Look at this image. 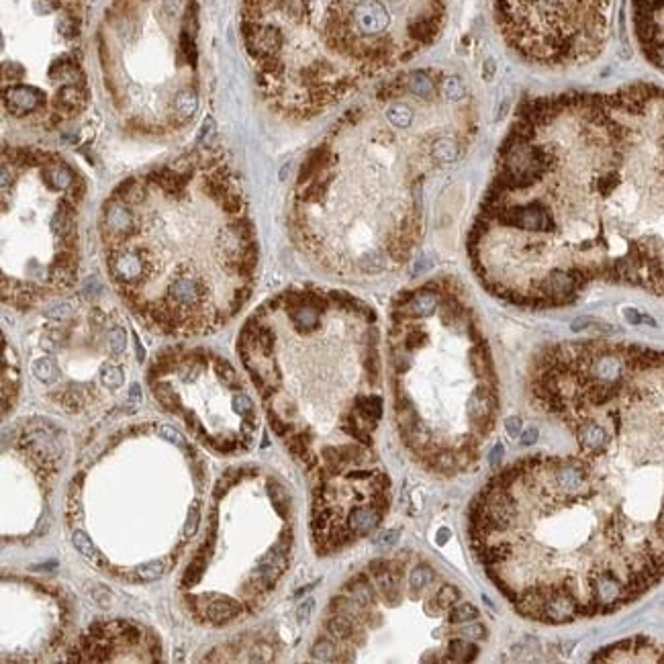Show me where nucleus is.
<instances>
[{
    "mask_svg": "<svg viewBox=\"0 0 664 664\" xmlns=\"http://www.w3.org/2000/svg\"><path fill=\"white\" fill-rule=\"evenodd\" d=\"M343 593L352 597L360 609H368L374 605V589L368 580V575H358L343 585Z\"/></svg>",
    "mask_w": 664,
    "mask_h": 664,
    "instance_id": "4468645a",
    "label": "nucleus"
},
{
    "mask_svg": "<svg viewBox=\"0 0 664 664\" xmlns=\"http://www.w3.org/2000/svg\"><path fill=\"white\" fill-rule=\"evenodd\" d=\"M539 437V430L538 428H527V430L521 431V446H532V444H536Z\"/></svg>",
    "mask_w": 664,
    "mask_h": 664,
    "instance_id": "4c0bfd02",
    "label": "nucleus"
},
{
    "mask_svg": "<svg viewBox=\"0 0 664 664\" xmlns=\"http://www.w3.org/2000/svg\"><path fill=\"white\" fill-rule=\"evenodd\" d=\"M450 0H244L239 31L264 105L301 123L440 37Z\"/></svg>",
    "mask_w": 664,
    "mask_h": 664,
    "instance_id": "7ed1b4c3",
    "label": "nucleus"
},
{
    "mask_svg": "<svg viewBox=\"0 0 664 664\" xmlns=\"http://www.w3.org/2000/svg\"><path fill=\"white\" fill-rule=\"evenodd\" d=\"M241 609H244V607H241L239 601H235L231 597H221V595H217L215 599L205 607V619L211 622V624H217V626L229 624L231 619L239 617Z\"/></svg>",
    "mask_w": 664,
    "mask_h": 664,
    "instance_id": "f8f14e48",
    "label": "nucleus"
},
{
    "mask_svg": "<svg viewBox=\"0 0 664 664\" xmlns=\"http://www.w3.org/2000/svg\"><path fill=\"white\" fill-rule=\"evenodd\" d=\"M313 609H315V601H313V599L303 601V603L299 605V609H297V619H299L301 624H307V622L311 619V615H313Z\"/></svg>",
    "mask_w": 664,
    "mask_h": 664,
    "instance_id": "e433bc0d",
    "label": "nucleus"
},
{
    "mask_svg": "<svg viewBox=\"0 0 664 664\" xmlns=\"http://www.w3.org/2000/svg\"><path fill=\"white\" fill-rule=\"evenodd\" d=\"M272 654H274V650H272L270 644H266V642H258L256 648L251 650L250 660L251 663H253V660H256V663H266V660L272 658Z\"/></svg>",
    "mask_w": 664,
    "mask_h": 664,
    "instance_id": "7c9ffc66",
    "label": "nucleus"
},
{
    "mask_svg": "<svg viewBox=\"0 0 664 664\" xmlns=\"http://www.w3.org/2000/svg\"><path fill=\"white\" fill-rule=\"evenodd\" d=\"M356 619L352 615H345V613H333L327 622H325V629L331 638L340 640V642H348L354 631H356Z\"/></svg>",
    "mask_w": 664,
    "mask_h": 664,
    "instance_id": "2eb2a0df",
    "label": "nucleus"
},
{
    "mask_svg": "<svg viewBox=\"0 0 664 664\" xmlns=\"http://www.w3.org/2000/svg\"><path fill=\"white\" fill-rule=\"evenodd\" d=\"M197 0H113L98 33L108 107L133 139H170L200 108Z\"/></svg>",
    "mask_w": 664,
    "mask_h": 664,
    "instance_id": "20e7f679",
    "label": "nucleus"
},
{
    "mask_svg": "<svg viewBox=\"0 0 664 664\" xmlns=\"http://www.w3.org/2000/svg\"><path fill=\"white\" fill-rule=\"evenodd\" d=\"M382 517H384V511L378 507L377 503L370 505V507H356L348 515L345 527L350 530V534L354 538H366V536H370L377 530Z\"/></svg>",
    "mask_w": 664,
    "mask_h": 664,
    "instance_id": "9b49d317",
    "label": "nucleus"
},
{
    "mask_svg": "<svg viewBox=\"0 0 664 664\" xmlns=\"http://www.w3.org/2000/svg\"><path fill=\"white\" fill-rule=\"evenodd\" d=\"M605 285L642 288L664 299V101L638 164L622 250Z\"/></svg>",
    "mask_w": 664,
    "mask_h": 664,
    "instance_id": "0eeeda50",
    "label": "nucleus"
},
{
    "mask_svg": "<svg viewBox=\"0 0 664 664\" xmlns=\"http://www.w3.org/2000/svg\"><path fill=\"white\" fill-rule=\"evenodd\" d=\"M448 654L450 656L446 658L448 663H470L479 656V646L462 638H454L450 640Z\"/></svg>",
    "mask_w": 664,
    "mask_h": 664,
    "instance_id": "dca6fc26",
    "label": "nucleus"
},
{
    "mask_svg": "<svg viewBox=\"0 0 664 664\" xmlns=\"http://www.w3.org/2000/svg\"><path fill=\"white\" fill-rule=\"evenodd\" d=\"M98 231L113 287L154 331H215L251 297L258 239L221 147L198 145L119 182Z\"/></svg>",
    "mask_w": 664,
    "mask_h": 664,
    "instance_id": "f03ea898",
    "label": "nucleus"
},
{
    "mask_svg": "<svg viewBox=\"0 0 664 664\" xmlns=\"http://www.w3.org/2000/svg\"><path fill=\"white\" fill-rule=\"evenodd\" d=\"M251 419H253V415H251V417H248V419H246V421L241 423V428H239V430H241V433H244V440H246V444H250L251 440H253V431H256V425H253V421H251Z\"/></svg>",
    "mask_w": 664,
    "mask_h": 664,
    "instance_id": "58836bf2",
    "label": "nucleus"
},
{
    "mask_svg": "<svg viewBox=\"0 0 664 664\" xmlns=\"http://www.w3.org/2000/svg\"><path fill=\"white\" fill-rule=\"evenodd\" d=\"M158 433L162 435L164 440H168V442L176 444V446H180V448H186V442H184L182 433H180L178 430H174V425H162Z\"/></svg>",
    "mask_w": 664,
    "mask_h": 664,
    "instance_id": "2f4dec72",
    "label": "nucleus"
},
{
    "mask_svg": "<svg viewBox=\"0 0 664 664\" xmlns=\"http://www.w3.org/2000/svg\"><path fill=\"white\" fill-rule=\"evenodd\" d=\"M593 663H664V646L648 638H629L597 652Z\"/></svg>",
    "mask_w": 664,
    "mask_h": 664,
    "instance_id": "1a4fd4ad",
    "label": "nucleus"
},
{
    "mask_svg": "<svg viewBox=\"0 0 664 664\" xmlns=\"http://www.w3.org/2000/svg\"><path fill=\"white\" fill-rule=\"evenodd\" d=\"M101 380H103V384H105L107 389L117 391V389L125 382V372H123V368L117 366V364H105L103 370H101Z\"/></svg>",
    "mask_w": 664,
    "mask_h": 664,
    "instance_id": "5701e85b",
    "label": "nucleus"
},
{
    "mask_svg": "<svg viewBox=\"0 0 664 664\" xmlns=\"http://www.w3.org/2000/svg\"><path fill=\"white\" fill-rule=\"evenodd\" d=\"M164 573H166V562L164 560H149V562H145L142 566H137V571H135L137 578L145 580V583L158 580Z\"/></svg>",
    "mask_w": 664,
    "mask_h": 664,
    "instance_id": "b1692460",
    "label": "nucleus"
},
{
    "mask_svg": "<svg viewBox=\"0 0 664 664\" xmlns=\"http://www.w3.org/2000/svg\"><path fill=\"white\" fill-rule=\"evenodd\" d=\"M505 431H507L511 437L521 435V431H523V421H521V417H515V415L507 417V419H505Z\"/></svg>",
    "mask_w": 664,
    "mask_h": 664,
    "instance_id": "c9c22d12",
    "label": "nucleus"
},
{
    "mask_svg": "<svg viewBox=\"0 0 664 664\" xmlns=\"http://www.w3.org/2000/svg\"><path fill=\"white\" fill-rule=\"evenodd\" d=\"M631 25L642 55L664 74V0H631Z\"/></svg>",
    "mask_w": 664,
    "mask_h": 664,
    "instance_id": "6e6552de",
    "label": "nucleus"
},
{
    "mask_svg": "<svg viewBox=\"0 0 664 664\" xmlns=\"http://www.w3.org/2000/svg\"><path fill=\"white\" fill-rule=\"evenodd\" d=\"M268 421H270V428H272V431H274L278 437H287V435L292 433V425H290L288 421H285L280 415L274 411V409H268Z\"/></svg>",
    "mask_w": 664,
    "mask_h": 664,
    "instance_id": "cd10ccee",
    "label": "nucleus"
},
{
    "mask_svg": "<svg viewBox=\"0 0 664 664\" xmlns=\"http://www.w3.org/2000/svg\"><path fill=\"white\" fill-rule=\"evenodd\" d=\"M354 411L358 413L362 428L372 431L377 428L378 419L382 417V399L378 395H356L354 396Z\"/></svg>",
    "mask_w": 664,
    "mask_h": 664,
    "instance_id": "ddd939ff",
    "label": "nucleus"
},
{
    "mask_svg": "<svg viewBox=\"0 0 664 664\" xmlns=\"http://www.w3.org/2000/svg\"><path fill=\"white\" fill-rule=\"evenodd\" d=\"M129 403L131 405H142V387L135 382V384H131V389H129Z\"/></svg>",
    "mask_w": 664,
    "mask_h": 664,
    "instance_id": "ea45409f",
    "label": "nucleus"
},
{
    "mask_svg": "<svg viewBox=\"0 0 664 664\" xmlns=\"http://www.w3.org/2000/svg\"><path fill=\"white\" fill-rule=\"evenodd\" d=\"M315 585H319V580H315V583H311V585H307V587H301V591L294 593V597H301V595H305V593L311 591V589H313Z\"/></svg>",
    "mask_w": 664,
    "mask_h": 664,
    "instance_id": "37998d69",
    "label": "nucleus"
},
{
    "mask_svg": "<svg viewBox=\"0 0 664 664\" xmlns=\"http://www.w3.org/2000/svg\"><path fill=\"white\" fill-rule=\"evenodd\" d=\"M33 374L41 382H54L57 377V366L52 358H39L33 362Z\"/></svg>",
    "mask_w": 664,
    "mask_h": 664,
    "instance_id": "393cba45",
    "label": "nucleus"
},
{
    "mask_svg": "<svg viewBox=\"0 0 664 664\" xmlns=\"http://www.w3.org/2000/svg\"><path fill=\"white\" fill-rule=\"evenodd\" d=\"M234 407L237 409V413L251 417L253 415V401L246 393H237L234 396Z\"/></svg>",
    "mask_w": 664,
    "mask_h": 664,
    "instance_id": "c756f323",
    "label": "nucleus"
},
{
    "mask_svg": "<svg viewBox=\"0 0 664 664\" xmlns=\"http://www.w3.org/2000/svg\"><path fill=\"white\" fill-rule=\"evenodd\" d=\"M311 656L319 663H331L338 658V648L336 642L329 638H317L315 644L311 646Z\"/></svg>",
    "mask_w": 664,
    "mask_h": 664,
    "instance_id": "a211bd4d",
    "label": "nucleus"
},
{
    "mask_svg": "<svg viewBox=\"0 0 664 664\" xmlns=\"http://www.w3.org/2000/svg\"><path fill=\"white\" fill-rule=\"evenodd\" d=\"M499 409V399H497V387L479 382L476 389L470 393L466 401L468 419L472 423V430L476 435V442L481 444V440H485L486 435L493 430L495 417Z\"/></svg>",
    "mask_w": 664,
    "mask_h": 664,
    "instance_id": "9d476101",
    "label": "nucleus"
},
{
    "mask_svg": "<svg viewBox=\"0 0 664 664\" xmlns=\"http://www.w3.org/2000/svg\"><path fill=\"white\" fill-rule=\"evenodd\" d=\"M198 517H200V513H198V503H195V505L190 507V513H188V520H186V527H184V536H186V538H193V536L197 534Z\"/></svg>",
    "mask_w": 664,
    "mask_h": 664,
    "instance_id": "473e14b6",
    "label": "nucleus"
},
{
    "mask_svg": "<svg viewBox=\"0 0 664 664\" xmlns=\"http://www.w3.org/2000/svg\"><path fill=\"white\" fill-rule=\"evenodd\" d=\"M72 544L76 546V550H78L82 556L86 558L88 562H92V564H98V566H101V564H105V558H103V554L96 550V546L92 544V539H90L88 536L82 532V530H76V532H74Z\"/></svg>",
    "mask_w": 664,
    "mask_h": 664,
    "instance_id": "f3484780",
    "label": "nucleus"
},
{
    "mask_svg": "<svg viewBox=\"0 0 664 664\" xmlns=\"http://www.w3.org/2000/svg\"><path fill=\"white\" fill-rule=\"evenodd\" d=\"M488 458H491V464H499L501 462V458H505V448H503V444H497L495 448L491 450V454H488Z\"/></svg>",
    "mask_w": 664,
    "mask_h": 664,
    "instance_id": "a19ab883",
    "label": "nucleus"
},
{
    "mask_svg": "<svg viewBox=\"0 0 664 664\" xmlns=\"http://www.w3.org/2000/svg\"><path fill=\"white\" fill-rule=\"evenodd\" d=\"M387 571H391V560H387V558H377L368 564V575L380 576Z\"/></svg>",
    "mask_w": 664,
    "mask_h": 664,
    "instance_id": "f704fd0d",
    "label": "nucleus"
},
{
    "mask_svg": "<svg viewBox=\"0 0 664 664\" xmlns=\"http://www.w3.org/2000/svg\"><path fill=\"white\" fill-rule=\"evenodd\" d=\"M268 488L272 503H274V507H276V513H278L280 517H287L288 509H290V497H288L287 488L282 485H278L276 481H270Z\"/></svg>",
    "mask_w": 664,
    "mask_h": 664,
    "instance_id": "6ab92c4d",
    "label": "nucleus"
},
{
    "mask_svg": "<svg viewBox=\"0 0 664 664\" xmlns=\"http://www.w3.org/2000/svg\"><path fill=\"white\" fill-rule=\"evenodd\" d=\"M448 538H450V530L448 527H442V530L437 532V544H440V546H444V544L448 542Z\"/></svg>",
    "mask_w": 664,
    "mask_h": 664,
    "instance_id": "79ce46f5",
    "label": "nucleus"
},
{
    "mask_svg": "<svg viewBox=\"0 0 664 664\" xmlns=\"http://www.w3.org/2000/svg\"><path fill=\"white\" fill-rule=\"evenodd\" d=\"M458 599H460V591H458V587H454V585H444L440 591L435 593V597L431 599L433 603H435V607L440 611L444 609H452L456 603H458Z\"/></svg>",
    "mask_w": 664,
    "mask_h": 664,
    "instance_id": "4be33fe9",
    "label": "nucleus"
},
{
    "mask_svg": "<svg viewBox=\"0 0 664 664\" xmlns=\"http://www.w3.org/2000/svg\"><path fill=\"white\" fill-rule=\"evenodd\" d=\"M399 534H401L399 530H387V532H382V534L374 539V546L380 548V550H387V548H391L396 539H399Z\"/></svg>",
    "mask_w": 664,
    "mask_h": 664,
    "instance_id": "72a5a7b5",
    "label": "nucleus"
},
{
    "mask_svg": "<svg viewBox=\"0 0 664 664\" xmlns=\"http://www.w3.org/2000/svg\"><path fill=\"white\" fill-rule=\"evenodd\" d=\"M433 580H435V573H433V568H431L430 564L415 566L413 571H411V575H409V585H411L413 591H421V589L430 587Z\"/></svg>",
    "mask_w": 664,
    "mask_h": 664,
    "instance_id": "aec40b11",
    "label": "nucleus"
},
{
    "mask_svg": "<svg viewBox=\"0 0 664 664\" xmlns=\"http://www.w3.org/2000/svg\"><path fill=\"white\" fill-rule=\"evenodd\" d=\"M57 401L62 403V407L66 409V411H70V413H76V411H80L82 407H84V395L78 391V389H66L62 395L57 396Z\"/></svg>",
    "mask_w": 664,
    "mask_h": 664,
    "instance_id": "a878e982",
    "label": "nucleus"
},
{
    "mask_svg": "<svg viewBox=\"0 0 664 664\" xmlns=\"http://www.w3.org/2000/svg\"><path fill=\"white\" fill-rule=\"evenodd\" d=\"M86 178L66 156L2 144L4 305L27 311L76 285Z\"/></svg>",
    "mask_w": 664,
    "mask_h": 664,
    "instance_id": "39448f33",
    "label": "nucleus"
},
{
    "mask_svg": "<svg viewBox=\"0 0 664 664\" xmlns=\"http://www.w3.org/2000/svg\"><path fill=\"white\" fill-rule=\"evenodd\" d=\"M479 123V103L458 74L419 68L382 82L301 164L292 241L341 276L405 266L423 234L425 186L464 160Z\"/></svg>",
    "mask_w": 664,
    "mask_h": 664,
    "instance_id": "f257e3e1",
    "label": "nucleus"
},
{
    "mask_svg": "<svg viewBox=\"0 0 664 664\" xmlns=\"http://www.w3.org/2000/svg\"><path fill=\"white\" fill-rule=\"evenodd\" d=\"M456 634L464 636V638H474V640H486V628L483 624H476V622H468V626L460 628Z\"/></svg>",
    "mask_w": 664,
    "mask_h": 664,
    "instance_id": "c85d7f7f",
    "label": "nucleus"
},
{
    "mask_svg": "<svg viewBox=\"0 0 664 664\" xmlns=\"http://www.w3.org/2000/svg\"><path fill=\"white\" fill-rule=\"evenodd\" d=\"M615 0H493L505 45L539 68H576L603 54Z\"/></svg>",
    "mask_w": 664,
    "mask_h": 664,
    "instance_id": "423d86ee",
    "label": "nucleus"
},
{
    "mask_svg": "<svg viewBox=\"0 0 664 664\" xmlns=\"http://www.w3.org/2000/svg\"><path fill=\"white\" fill-rule=\"evenodd\" d=\"M125 348H127L125 327H119V325L110 327V329H108V350L113 352V356H121V354H125Z\"/></svg>",
    "mask_w": 664,
    "mask_h": 664,
    "instance_id": "bb28decb",
    "label": "nucleus"
},
{
    "mask_svg": "<svg viewBox=\"0 0 664 664\" xmlns=\"http://www.w3.org/2000/svg\"><path fill=\"white\" fill-rule=\"evenodd\" d=\"M479 609L472 605V603H462V605H454L450 609L448 622L452 626H460V624H468L472 619H479Z\"/></svg>",
    "mask_w": 664,
    "mask_h": 664,
    "instance_id": "412c9836",
    "label": "nucleus"
}]
</instances>
